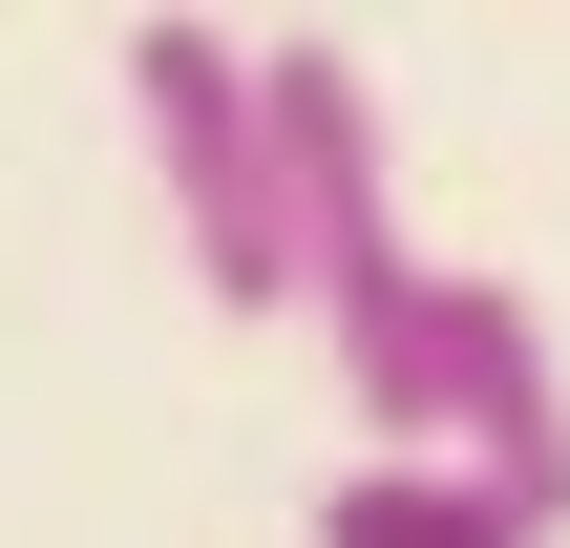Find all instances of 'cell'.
<instances>
[{
  "label": "cell",
  "instance_id": "2",
  "mask_svg": "<svg viewBox=\"0 0 570 548\" xmlns=\"http://www.w3.org/2000/svg\"><path fill=\"white\" fill-rule=\"evenodd\" d=\"M423 465H487L508 507L570 528V359L508 275H444V422H423Z\"/></svg>",
  "mask_w": 570,
  "mask_h": 548
},
{
  "label": "cell",
  "instance_id": "3",
  "mask_svg": "<svg viewBox=\"0 0 570 548\" xmlns=\"http://www.w3.org/2000/svg\"><path fill=\"white\" fill-rule=\"evenodd\" d=\"M317 548H550V507H508L487 465H338Z\"/></svg>",
  "mask_w": 570,
  "mask_h": 548
},
{
  "label": "cell",
  "instance_id": "1",
  "mask_svg": "<svg viewBox=\"0 0 570 548\" xmlns=\"http://www.w3.org/2000/svg\"><path fill=\"white\" fill-rule=\"evenodd\" d=\"M127 127L169 169V232H190V296L212 317H296V190H275V84L233 21H127Z\"/></svg>",
  "mask_w": 570,
  "mask_h": 548
}]
</instances>
